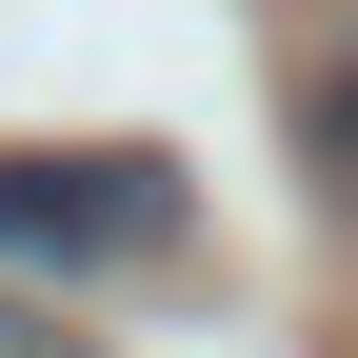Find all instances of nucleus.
Masks as SVG:
<instances>
[{"label":"nucleus","mask_w":358,"mask_h":358,"mask_svg":"<svg viewBox=\"0 0 358 358\" xmlns=\"http://www.w3.org/2000/svg\"><path fill=\"white\" fill-rule=\"evenodd\" d=\"M120 259H179L159 140H0V279H120Z\"/></svg>","instance_id":"nucleus-1"},{"label":"nucleus","mask_w":358,"mask_h":358,"mask_svg":"<svg viewBox=\"0 0 358 358\" xmlns=\"http://www.w3.org/2000/svg\"><path fill=\"white\" fill-rule=\"evenodd\" d=\"M299 140H319V159H338V199H358V60H319V80H299Z\"/></svg>","instance_id":"nucleus-2"},{"label":"nucleus","mask_w":358,"mask_h":358,"mask_svg":"<svg viewBox=\"0 0 358 358\" xmlns=\"http://www.w3.org/2000/svg\"><path fill=\"white\" fill-rule=\"evenodd\" d=\"M0 358H60V338H40V319H20V299H0Z\"/></svg>","instance_id":"nucleus-3"}]
</instances>
